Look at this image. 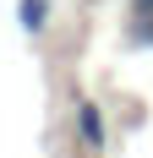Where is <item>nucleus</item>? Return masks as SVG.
I'll return each mask as SVG.
<instances>
[{"mask_svg": "<svg viewBox=\"0 0 153 158\" xmlns=\"http://www.w3.org/2000/svg\"><path fill=\"white\" fill-rule=\"evenodd\" d=\"M76 126H82V142L88 147H104V120H98L93 104H76Z\"/></svg>", "mask_w": 153, "mask_h": 158, "instance_id": "1", "label": "nucleus"}]
</instances>
